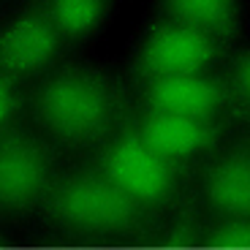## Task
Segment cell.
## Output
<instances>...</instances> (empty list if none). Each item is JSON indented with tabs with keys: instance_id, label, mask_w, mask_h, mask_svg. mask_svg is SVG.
Returning a JSON list of instances; mask_svg holds the SVG:
<instances>
[{
	"instance_id": "6",
	"label": "cell",
	"mask_w": 250,
	"mask_h": 250,
	"mask_svg": "<svg viewBox=\"0 0 250 250\" xmlns=\"http://www.w3.org/2000/svg\"><path fill=\"white\" fill-rule=\"evenodd\" d=\"M62 41L46 0L27 3L0 33V76L17 84L46 71L60 55Z\"/></svg>"
},
{
	"instance_id": "11",
	"label": "cell",
	"mask_w": 250,
	"mask_h": 250,
	"mask_svg": "<svg viewBox=\"0 0 250 250\" xmlns=\"http://www.w3.org/2000/svg\"><path fill=\"white\" fill-rule=\"evenodd\" d=\"M112 0H46L57 30L65 41H79L90 36L106 17Z\"/></svg>"
},
{
	"instance_id": "5",
	"label": "cell",
	"mask_w": 250,
	"mask_h": 250,
	"mask_svg": "<svg viewBox=\"0 0 250 250\" xmlns=\"http://www.w3.org/2000/svg\"><path fill=\"white\" fill-rule=\"evenodd\" d=\"M223 52L226 44L218 38L169 19H158L150 27L144 44L139 46L131 74L136 84L169 79V76L204 74L215 60L223 57Z\"/></svg>"
},
{
	"instance_id": "8",
	"label": "cell",
	"mask_w": 250,
	"mask_h": 250,
	"mask_svg": "<svg viewBox=\"0 0 250 250\" xmlns=\"http://www.w3.org/2000/svg\"><path fill=\"white\" fill-rule=\"evenodd\" d=\"M142 109L193 120H218L234 114V98L226 76L218 79L204 71L142 84Z\"/></svg>"
},
{
	"instance_id": "14",
	"label": "cell",
	"mask_w": 250,
	"mask_h": 250,
	"mask_svg": "<svg viewBox=\"0 0 250 250\" xmlns=\"http://www.w3.org/2000/svg\"><path fill=\"white\" fill-rule=\"evenodd\" d=\"M226 82H229V90L234 98V114L250 120V49L234 55Z\"/></svg>"
},
{
	"instance_id": "1",
	"label": "cell",
	"mask_w": 250,
	"mask_h": 250,
	"mask_svg": "<svg viewBox=\"0 0 250 250\" xmlns=\"http://www.w3.org/2000/svg\"><path fill=\"white\" fill-rule=\"evenodd\" d=\"M30 106L46 136L68 150L109 142L128 114L120 84L90 65L52 71L33 90Z\"/></svg>"
},
{
	"instance_id": "16",
	"label": "cell",
	"mask_w": 250,
	"mask_h": 250,
	"mask_svg": "<svg viewBox=\"0 0 250 250\" xmlns=\"http://www.w3.org/2000/svg\"><path fill=\"white\" fill-rule=\"evenodd\" d=\"M87 245H93V242H84V239H82V242H79V250H84V248H87ZM60 250H65V248H62V245H60Z\"/></svg>"
},
{
	"instance_id": "9",
	"label": "cell",
	"mask_w": 250,
	"mask_h": 250,
	"mask_svg": "<svg viewBox=\"0 0 250 250\" xmlns=\"http://www.w3.org/2000/svg\"><path fill=\"white\" fill-rule=\"evenodd\" d=\"M201 199L220 220H250V139L220 152L204 169Z\"/></svg>"
},
{
	"instance_id": "4",
	"label": "cell",
	"mask_w": 250,
	"mask_h": 250,
	"mask_svg": "<svg viewBox=\"0 0 250 250\" xmlns=\"http://www.w3.org/2000/svg\"><path fill=\"white\" fill-rule=\"evenodd\" d=\"M55 182V152L36 133H0V215L19 218L44 204Z\"/></svg>"
},
{
	"instance_id": "2",
	"label": "cell",
	"mask_w": 250,
	"mask_h": 250,
	"mask_svg": "<svg viewBox=\"0 0 250 250\" xmlns=\"http://www.w3.org/2000/svg\"><path fill=\"white\" fill-rule=\"evenodd\" d=\"M41 209L65 237L93 245L147 248L155 234L150 209L128 199L95 166L55 177Z\"/></svg>"
},
{
	"instance_id": "3",
	"label": "cell",
	"mask_w": 250,
	"mask_h": 250,
	"mask_svg": "<svg viewBox=\"0 0 250 250\" xmlns=\"http://www.w3.org/2000/svg\"><path fill=\"white\" fill-rule=\"evenodd\" d=\"M95 169L109 182H114L128 199H133L139 207L150 209V212L180 204L185 166H177V163H169L166 158L155 155L133 133V128L128 125V114H125L120 131L109 142H104Z\"/></svg>"
},
{
	"instance_id": "10",
	"label": "cell",
	"mask_w": 250,
	"mask_h": 250,
	"mask_svg": "<svg viewBox=\"0 0 250 250\" xmlns=\"http://www.w3.org/2000/svg\"><path fill=\"white\" fill-rule=\"evenodd\" d=\"M161 19L207 33L226 46L239 30L237 0H161Z\"/></svg>"
},
{
	"instance_id": "15",
	"label": "cell",
	"mask_w": 250,
	"mask_h": 250,
	"mask_svg": "<svg viewBox=\"0 0 250 250\" xmlns=\"http://www.w3.org/2000/svg\"><path fill=\"white\" fill-rule=\"evenodd\" d=\"M19 104H22V95H19L17 84L8 82L6 76H0V133L8 131L14 114L19 112Z\"/></svg>"
},
{
	"instance_id": "13",
	"label": "cell",
	"mask_w": 250,
	"mask_h": 250,
	"mask_svg": "<svg viewBox=\"0 0 250 250\" xmlns=\"http://www.w3.org/2000/svg\"><path fill=\"white\" fill-rule=\"evenodd\" d=\"M204 250H250V220H218L204 229Z\"/></svg>"
},
{
	"instance_id": "7",
	"label": "cell",
	"mask_w": 250,
	"mask_h": 250,
	"mask_svg": "<svg viewBox=\"0 0 250 250\" xmlns=\"http://www.w3.org/2000/svg\"><path fill=\"white\" fill-rule=\"evenodd\" d=\"M128 125L155 155L177 166H185L190 158L215 150L226 131L223 120H193L150 109L128 112Z\"/></svg>"
},
{
	"instance_id": "12",
	"label": "cell",
	"mask_w": 250,
	"mask_h": 250,
	"mask_svg": "<svg viewBox=\"0 0 250 250\" xmlns=\"http://www.w3.org/2000/svg\"><path fill=\"white\" fill-rule=\"evenodd\" d=\"M204 229L199 226V215L190 204L180 207L174 223L166 229L163 237H155L147 242V250H204Z\"/></svg>"
}]
</instances>
